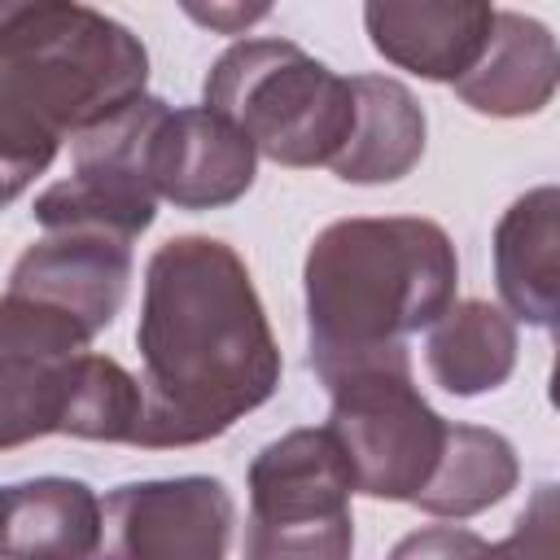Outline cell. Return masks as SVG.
Masks as SVG:
<instances>
[{
    "mask_svg": "<svg viewBox=\"0 0 560 560\" xmlns=\"http://www.w3.org/2000/svg\"><path fill=\"white\" fill-rule=\"evenodd\" d=\"M136 350L144 407L131 446L149 451L214 442L280 385L249 267L214 236H171L149 254Z\"/></svg>",
    "mask_w": 560,
    "mask_h": 560,
    "instance_id": "6da1fadb",
    "label": "cell"
},
{
    "mask_svg": "<svg viewBox=\"0 0 560 560\" xmlns=\"http://www.w3.org/2000/svg\"><path fill=\"white\" fill-rule=\"evenodd\" d=\"M144 44L92 4L0 0V175L22 192L61 140L144 96Z\"/></svg>",
    "mask_w": 560,
    "mask_h": 560,
    "instance_id": "7a4b0ae2",
    "label": "cell"
},
{
    "mask_svg": "<svg viewBox=\"0 0 560 560\" xmlns=\"http://www.w3.org/2000/svg\"><path fill=\"white\" fill-rule=\"evenodd\" d=\"M459 258L442 223L420 214L337 219L302 267L306 346L319 381L372 359H402L407 337L455 302Z\"/></svg>",
    "mask_w": 560,
    "mask_h": 560,
    "instance_id": "3957f363",
    "label": "cell"
},
{
    "mask_svg": "<svg viewBox=\"0 0 560 560\" xmlns=\"http://www.w3.org/2000/svg\"><path fill=\"white\" fill-rule=\"evenodd\" d=\"M201 105L280 166H332L354 127V83L293 39H241L214 57Z\"/></svg>",
    "mask_w": 560,
    "mask_h": 560,
    "instance_id": "277c9868",
    "label": "cell"
},
{
    "mask_svg": "<svg viewBox=\"0 0 560 560\" xmlns=\"http://www.w3.org/2000/svg\"><path fill=\"white\" fill-rule=\"evenodd\" d=\"M324 385L332 398L328 433L350 464L354 490L416 508L446 455L451 420H442L416 389L411 354L354 363Z\"/></svg>",
    "mask_w": 560,
    "mask_h": 560,
    "instance_id": "5b68a950",
    "label": "cell"
},
{
    "mask_svg": "<svg viewBox=\"0 0 560 560\" xmlns=\"http://www.w3.org/2000/svg\"><path fill=\"white\" fill-rule=\"evenodd\" d=\"M354 477L328 424L289 429L249 464L241 560H350Z\"/></svg>",
    "mask_w": 560,
    "mask_h": 560,
    "instance_id": "8992f818",
    "label": "cell"
},
{
    "mask_svg": "<svg viewBox=\"0 0 560 560\" xmlns=\"http://www.w3.org/2000/svg\"><path fill=\"white\" fill-rule=\"evenodd\" d=\"M158 109L162 96L144 92L114 118L74 136V171L70 179H57L35 197V223L44 232H105L127 245L140 232H149L158 197L144 175V140Z\"/></svg>",
    "mask_w": 560,
    "mask_h": 560,
    "instance_id": "52a82bcc",
    "label": "cell"
},
{
    "mask_svg": "<svg viewBox=\"0 0 560 560\" xmlns=\"http://www.w3.org/2000/svg\"><path fill=\"white\" fill-rule=\"evenodd\" d=\"M92 346L70 319L0 293V451L70 429L79 359Z\"/></svg>",
    "mask_w": 560,
    "mask_h": 560,
    "instance_id": "ba28073f",
    "label": "cell"
},
{
    "mask_svg": "<svg viewBox=\"0 0 560 560\" xmlns=\"http://www.w3.org/2000/svg\"><path fill=\"white\" fill-rule=\"evenodd\" d=\"M236 503L214 477L127 481L101 503L92 560H228Z\"/></svg>",
    "mask_w": 560,
    "mask_h": 560,
    "instance_id": "9c48e42d",
    "label": "cell"
},
{
    "mask_svg": "<svg viewBox=\"0 0 560 560\" xmlns=\"http://www.w3.org/2000/svg\"><path fill=\"white\" fill-rule=\"evenodd\" d=\"M254 166V144L228 118L206 105L171 109L162 101L144 140V175L158 201H171L179 210L232 206L249 192Z\"/></svg>",
    "mask_w": 560,
    "mask_h": 560,
    "instance_id": "30bf717a",
    "label": "cell"
},
{
    "mask_svg": "<svg viewBox=\"0 0 560 560\" xmlns=\"http://www.w3.org/2000/svg\"><path fill=\"white\" fill-rule=\"evenodd\" d=\"M131 284V245L105 232H48L9 271V289L52 315L70 319L83 337L114 324Z\"/></svg>",
    "mask_w": 560,
    "mask_h": 560,
    "instance_id": "8fae6325",
    "label": "cell"
},
{
    "mask_svg": "<svg viewBox=\"0 0 560 560\" xmlns=\"http://www.w3.org/2000/svg\"><path fill=\"white\" fill-rule=\"evenodd\" d=\"M363 26L372 35V48L394 61L398 70H411L433 83H459L494 26L490 4H398V0H372L363 4Z\"/></svg>",
    "mask_w": 560,
    "mask_h": 560,
    "instance_id": "7c38bea8",
    "label": "cell"
},
{
    "mask_svg": "<svg viewBox=\"0 0 560 560\" xmlns=\"http://www.w3.org/2000/svg\"><path fill=\"white\" fill-rule=\"evenodd\" d=\"M556 35L516 9H494L490 39L477 66L455 83V96L486 118H525L556 96Z\"/></svg>",
    "mask_w": 560,
    "mask_h": 560,
    "instance_id": "4fadbf2b",
    "label": "cell"
},
{
    "mask_svg": "<svg viewBox=\"0 0 560 560\" xmlns=\"http://www.w3.org/2000/svg\"><path fill=\"white\" fill-rule=\"evenodd\" d=\"M101 499L79 477H31L0 490V560H92Z\"/></svg>",
    "mask_w": 560,
    "mask_h": 560,
    "instance_id": "5bb4252c",
    "label": "cell"
},
{
    "mask_svg": "<svg viewBox=\"0 0 560 560\" xmlns=\"http://www.w3.org/2000/svg\"><path fill=\"white\" fill-rule=\"evenodd\" d=\"M354 127L346 149L332 158V175L346 184H394L411 175L424 153V109L407 83L389 74H350Z\"/></svg>",
    "mask_w": 560,
    "mask_h": 560,
    "instance_id": "9a60e30c",
    "label": "cell"
},
{
    "mask_svg": "<svg viewBox=\"0 0 560 560\" xmlns=\"http://www.w3.org/2000/svg\"><path fill=\"white\" fill-rule=\"evenodd\" d=\"M556 249H560V192L551 184L516 197L494 223V284L503 306L551 328L556 319Z\"/></svg>",
    "mask_w": 560,
    "mask_h": 560,
    "instance_id": "2e32d148",
    "label": "cell"
},
{
    "mask_svg": "<svg viewBox=\"0 0 560 560\" xmlns=\"http://www.w3.org/2000/svg\"><path fill=\"white\" fill-rule=\"evenodd\" d=\"M424 363L429 376L455 398L490 394L516 368V324L508 311L481 298L451 302L429 328Z\"/></svg>",
    "mask_w": 560,
    "mask_h": 560,
    "instance_id": "e0dca14e",
    "label": "cell"
},
{
    "mask_svg": "<svg viewBox=\"0 0 560 560\" xmlns=\"http://www.w3.org/2000/svg\"><path fill=\"white\" fill-rule=\"evenodd\" d=\"M516 477H521V464L503 433L481 424H451L446 455L433 481L424 486V494L416 499V508L429 516L464 521L503 503L516 490Z\"/></svg>",
    "mask_w": 560,
    "mask_h": 560,
    "instance_id": "ac0fdd59",
    "label": "cell"
},
{
    "mask_svg": "<svg viewBox=\"0 0 560 560\" xmlns=\"http://www.w3.org/2000/svg\"><path fill=\"white\" fill-rule=\"evenodd\" d=\"M140 381L109 354L83 350L74 376V407L66 438L83 442H136L140 429Z\"/></svg>",
    "mask_w": 560,
    "mask_h": 560,
    "instance_id": "d6986e66",
    "label": "cell"
},
{
    "mask_svg": "<svg viewBox=\"0 0 560 560\" xmlns=\"http://www.w3.org/2000/svg\"><path fill=\"white\" fill-rule=\"evenodd\" d=\"M477 560H556V486H538L503 542H486Z\"/></svg>",
    "mask_w": 560,
    "mask_h": 560,
    "instance_id": "ffe728a7",
    "label": "cell"
},
{
    "mask_svg": "<svg viewBox=\"0 0 560 560\" xmlns=\"http://www.w3.org/2000/svg\"><path fill=\"white\" fill-rule=\"evenodd\" d=\"M486 547L481 534L459 529V525H429L416 529L407 538H398V547L385 560H477Z\"/></svg>",
    "mask_w": 560,
    "mask_h": 560,
    "instance_id": "44dd1931",
    "label": "cell"
},
{
    "mask_svg": "<svg viewBox=\"0 0 560 560\" xmlns=\"http://www.w3.org/2000/svg\"><path fill=\"white\" fill-rule=\"evenodd\" d=\"M192 18H201V22H210V26H223V31H232L236 22H254V18H262L267 9H188Z\"/></svg>",
    "mask_w": 560,
    "mask_h": 560,
    "instance_id": "7402d4cb",
    "label": "cell"
},
{
    "mask_svg": "<svg viewBox=\"0 0 560 560\" xmlns=\"http://www.w3.org/2000/svg\"><path fill=\"white\" fill-rule=\"evenodd\" d=\"M13 197H18V192H13V188H9V184H4V175H0V210H4V206H9V201H13Z\"/></svg>",
    "mask_w": 560,
    "mask_h": 560,
    "instance_id": "603a6c76",
    "label": "cell"
}]
</instances>
